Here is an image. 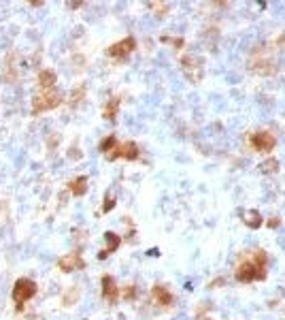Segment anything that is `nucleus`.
I'll return each instance as SVG.
<instances>
[{"label": "nucleus", "mask_w": 285, "mask_h": 320, "mask_svg": "<svg viewBox=\"0 0 285 320\" xmlns=\"http://www.w3.org/2000/svg\"><path fill=\"white\" fill-rule=\"evenodd\" d=\"M62 94L56 92V90H43L39 96L32 98V115H41L45 111H51L56 107L62 105Z\"/></svg>", "instance_id": "nucleus-1"}, {"label": "nucleus", "mask_w": 285, "mask_h": 320, "mask_svg": "<svg viewBox=\"0 0 285 320\" xmlns=\"http://www.w3.org/2000/svg\"><path fill=\"white\" fill-rule=\"evenodd\" d=\"M36 290H39V286H36L34 280H30V277H19V280L15 282L11 297H13V301L17 303V307H21L24 303H28L30 299L36 295Z\"/></svg>", "instance_id": "nucleus-2"}, {"label": "nucleus", "mask_w": 285, "mask_h": 320, "mask_svg": "<svg viewBox=\"0 0 285 320\" xmlns=\"http://www.w3.org/2000/svg\"><path fill=\"white\" fill-rule=\"evenodd\" d=\"M234 277L240 282V284H247V282H254V280H264L266 269L257 267L254 260H245V263H240L239 267H236Z\"/></svg>", "instance_id": "nucleus-3"}, {"label": "nucleus", "mask_w": 285, "mask_h": 320, "mask_svg": "<svg viewBox=\"0 0 285 320\" xmlns=\"http://www.w3.org/2000/svg\"><path fill=\"white\" fill-rule=\"evenodd\" d=\"M181 68H183L185 77L190 79V81H200L202 79V60L196 56H185L183 60H181Z\"/></svg>", "instance_id": "nucleus-4"}, {"label": "nucleus", "mask_w": 285, "mask_h": 320, "mask_svg": "<svg viewBox=\"0 0 285 320\" xmlns=\"http://www.w3.org/2000/svg\"><path fill=\"white\" fill-rule=\"evenodd\" d=\"M251 145H254V149H257V152H272L277 145V139L272 137L270 132L260 130V132H254V135H251Z\"/></svg>", "instance_id": "nucleus-5"}, {"label": "nucleus", "mask_w": 285, "mask_h": 320, "mask_svg": "<svg viewBox=\"0 0 285 320\" xmlns=\"http://www.w3.org/2000/svg\"><path fill=\"white\" fill-rule=\"evenodd\" d=\"M136 49V41L132 39V36H128V39H123L120 43H115V45H111L106 53H109L111 58H117V60H123L126 56H130V53Z\"/></svg>", "instance_id": "nucleus-6"}, {"label": "nucleus", "mask_w": 285, "mask_h": 320, "mask_svg": "<svg viewBox=\"0 0 285 320\" xmlns=\"http://www.w3.org/2000/svg\"><path fill=\"white\" fill-rule=\"evenodd\" d=\"M58 267H60L62 271H66V273H71V271L85 269V260L81 258V254L79 252H71V254L62 256V258L58 260Z\"/></svg>", "instance_id": "nucleus-7"}, {"label": "nucleus", "mask_w": 285, "mask_h": 320, "mask_svg": "<svg viewBox=\"0 0 285 320\" xmlns=\"http://www.w3.org/2000/svg\"><path fill=\"white\" fill-rule=\"evenodd\" d=\"M102 299H105L106 303H117V299H120V288L115 284V277L113 275H102Z\"/></svg>", "instance_id": "nucleus-8"}, {"label": "nucleus", "mask_w": 285, "mask_h": 320, "mask_svg": "<svg viewBox=\"0 0 285 320\" xmlns=\"http://www.w3.org/2000/svg\"><path fill=\"white\" fill-rule=\"evenodd\" d=\"M106 158H111V160H115V158L136 160V158H138V145H136V143H132V141L121 143V145H117V147H115V152L109 154V156H106Z\"/></svg>", "instance_id": "nucleus-9"}, {"label": "nucleus", "mask_w": 285, "mask_h": 320, "mask_svg": "<svg viewBox=\"0 0 285 320\" xmlns=\"http://www.w3.org/2000/svg\"><path fill=\"white\" fill-rule=\"evenodd\" d=\"M151 295L155 299V303H162V305H173V301H175L173 292H170L164 284H155L153 290H151Z\"/></svg>", "instance_id": "nucleus-10"}, {"label": "nucleus", "mask_w": 285, "mask_h": 320, "mask_svg": "<svg viewBox=\"0 0 285 320\" xmlns=\"http://www.w3.org/2000/svg\"><path fill=\"white\" fill-rule=\"evenodd\" d=\"M58 81V75L51 71V68H43L39 73V85L41 90H53V85Z\"/></svg>", "instance_id": "nucleus-11"}, {"label": "nucleus", "mask_w": 285, "mask_h": 320, "mask_svg": "<svg viewBox=\"0 0 285 320\" xmlns=\"http://www.w3.org/2000/svg\"><path fill=\"white\" fill-rule=\"evenodd\" d=\"M243 222H245V226H249V228H260L262 226V222H264V218H262V213L257 211V209H247L243 213Z\"/></svg>", "instance_id": "nucleus-12"}, {"label": "nucleus", "mask_w": 285, "mask_h": 320, "mask_svg": "<svg viewBox=\"0 0 285 320\" xmlns=\"http://www.w3.org/2000/svg\"><path fill=\"white\" fill-rule=\"evenodd\" d=\"M68 188H71V194L83 196L85 192H88V177H85V175H81V177H75L71 184H68Z\"/></svg>", "instance_id": "nucleus-13"}, {"label": "nucleus", "mask_w": 285, "mask_h": 320, "mask_svg": "<svg viewBox=\"0 0 285 320\" xmlns=\"http://www.w3.org/2000/svg\"><path fill=\"white\" fill-rule=\"evenodd\" d=\"M13 60V53H9V58L4 60V71H2V79L9 83H13L15 79H17V71H15V64L11 62Z\"/></svg>", "instance_id": "nucleus-14"}, {"label": "nucleus", "mask_w": 285, "mask_h": 320, "mask_svg": "<svg viewBox=\"0 0 285 320\" xmlns=\"http://www.w3.org/2000/svg\"><path fill=\"white\" fill-rule=\"evenodd\" d=\"M117 109H120V96H113V98H109V103L105 105L102 115H105L106 120H115V117H117Z\"/></svg>", "instance_id": "nucleus-15"}, {"label": "nucleus", "mask_w": 285, "mask_h": 320, "mask_svg": "<svg viewBox=\"0 0 285 320\" xmlns=\"http://www.w3.org/2000/svg\"><path fill=\"white\" fill-rule=\"evenodd\" d=\"M105 241H106V250H105L106 254H113L121 245L120 235H115V233H105Z\"/></svg>", "instance_id": "nucleus-16"}, {"label": "nucleus", "mask_w": 285, "mask_h": 320, "mask_svg": "<svg viewBox=\"0 0 285 320\" xmlns=\"http://www.w3.org/2000/svg\"><path fill=\"white\" fill-rule=\"evenodd\" d=\"M115 147H117V139L115 137H106L105 141L100 143V152L105 154V156H109V154L115 152Z\"/></svg>", "instance_id": "nucleus-17"}, {"label": "nucleus", "mask_w": 285, "mask_h": 320, "mask_svg": "<svg viewBox=\"0 0 285 320\" xmlns=\"http://www.w3.org/2000/svg\"><path fill=\"white\" fill-rule=\"evenodd\" d=\"M260 169H262V173H277V171H279V160L277 158H268V160H264V162L260 164Z\"/></svg>", "instance_id": "nucleus-18"}, {"label": "nucleus", "mask_w": 285, "mask_h": 320, "mask_svg": "<svg viewBox=\"0 0 285 320\" xmlns=\"http://www.w3.org/2000/svg\"><path fill=\"white\" fill-rule=\"evenodd\" d=\"M79 295H81V292H79V288H71V290H68L66 295H64L62 303H64V305H73V303L79 299Z\"/></svg>", "instance_id": "nucleus-19"}, {"label": "nucleus", "mask_w": 285, "mask_h": 320, "mask_svg": "<svg viewBox=\"0 0 285 320\" xmlns=\"http://www.w3.org/2000/svg\"><path fill=\"white\" fill-rule=\"evenodd\" d=\"M83 96H85V85H79V88L73 90V94H71V105H79L83 100Z\"/></svg>", "instance_id": "nucleus-20"}, {"label": "nucleus", "mask_w": 285, "mask_h": 320, "mask_svg": "<svg viewBox=\"0 0 285 320\" xmlns=\"http://www.w3.org/2000/svg\"><path fill=\"white\" fill-rule=\"evenodd\" d=\"M113 207H115V196H113V194H106V196H105V203H102V211L109 213Z\"/></svg>", "instance_id": "nucleus-21"}, {"label": "nucleus", "mask_w": 285, "mask_h": 320, "mask_svg": "<svg viewBox=\"0 0 285 320\" xmlns=\"http://www.w3.org/2000/svg\"><path fill=\"white\" fill-rule=\"evenodd\" d=\"M162 43H170V45H175L177 49H179V47H183V39H181V36H162Z\"/></svg>", "instance_id": "nucleus-22"}, {"label": "nucleus", "mask_w": 285, "mask_h": 320, "mask_svg": "<svg viewBox=\"0 0 285 320\" xmlns=\"http://www.w3.org/2000/svg\"><path fill=\"white\" fill-rule=\"evenodd\" d=\"M134 295H136V286H134V284H130L126 290H123V297H126V299H134Z\"/></svg>", "instance_id": "nucleus-23"}, {"label": "nucleus", "mask_w": 285, "mask_h": 320, "mask_svg": "<svg viewBox=\"0 0 285 320\" xmlns=\"http://www.w3.org/2000/svg\"><path fill=\"white\" fill-rule=\"evenodd\" d=\"M279 224H281V218H279V216H272L270 220H268V226H270V228H277Z\"/></svg>", "instance_id": "nucleus-24"}, {"label": "nucleus", "mask_w": 285, "mask_h": 320, "mask_svg": "<svg viewBox=\"0 0 285 320\" xmlns=\"http://www.w3.org/2000/svg\"><path fill=\"white\" fill-rule=\"evenodd\" d=\"M202 320H209V318H202Z\"/></svg>", "instance_id": "nucleus-25"}]
</instances>
